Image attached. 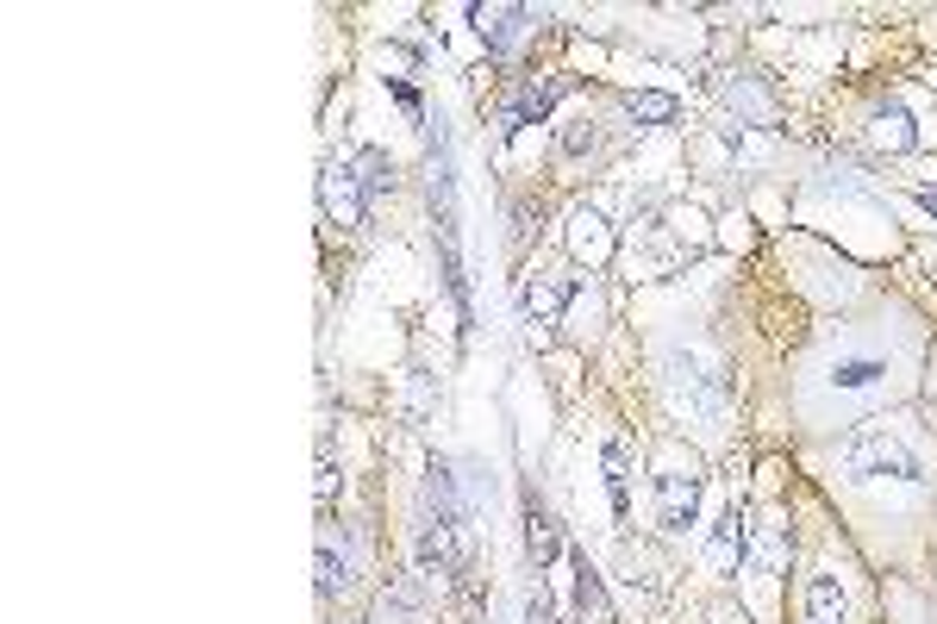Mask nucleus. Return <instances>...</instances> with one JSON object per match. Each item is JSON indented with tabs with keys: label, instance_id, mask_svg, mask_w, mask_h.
Wrapping results in <instances>:
<instances>
[{
	"label": "nucleus",
	"instance_id": "1",
	"mask_svg": "<svg viewBox=\"0 0 937 624\" xmlns=\"http://www.w3.org/2000/svg\"><path fill=\"white\" fill-rule=\"evenodd\" d=\"M838 462H843V475H857V481H881V475H894V481H925V462L906 450L888 425H857V431L838 443Z\"/></svg>",
	"mask_w": 937,
	"mask_h": 624
},
{
	"label": "nucleus",
	"instance_id": "2",
	"mask_svg": "<svg viewBox=\"0 0 937 624\" xmlns=\"http://www.w3.org/2000/svg\"><path fill=\"white\" fill-rule=\"evenodd\" d=\"M319 194H325V213L338 218V225H363V206H369V194H363V182H357V169H344V163H325V175H319Z\"/></svg>",
	"mask_w": 937,
	"mask_h": 624
},
{
	"label": "nucleus",
	"instance_id": "3",
	"mask_svg": "<svg viewBox=\"0 0 937 624\" xmlns=\"http://www.w3.org/2000/svg\"><path fill=\"white\" fill-rule=\"evenodd\" d=\"M694 506H700V481H694V475H682V468L656 475V525H663V530H687V525H694Z\"/></svg>",
	"mask_w": 937,
	"mask_h": 624
},
{
	"label": "nucleus",
	"instance_id": "4",
	"mask_svg": "<svg viewBox=\"0 0 937 624\" xmlns=\"http://www.w3.org/2000/svg\"><path fill=\"white\" fill-rule=\"evenodd\" d=\"M419 568L426 575H457V525L426 518V530H419Z\"/></svg>",
	"mask_w": 937,
	"mask_h": 624
},
{
	"label": "nucleus",
	"instance_id": "5",
	"mask_svg": "<svg viewBox=\"0 0 937 624\" xmlns=\"http://www.w3.org/2000/svg\"><path fill=\"white\" fill-rule=\"evenodd\" d=\"M569 250L582 256V263H606V256H613V232L601 225V213L582 206V213L569 218Z\"/></svg>",
	"mask_w": 937,
	"mask_h": 624
},
{
	"label": "nucleus",
	"instance_id": "6",
	"mask_svg": "<svg viewBox=\"0 0 937 624\" xmlns=\"http://www.w3.org/2000/svg\"><path fill=\"white\" fill-rule=\"evenodd\" d=\"M344 587H350V549H344V537L325 525V537H319V593L332 599V593H344Z\"/></svg>",
	"mask_w": 937,
	"mask_h": 624
},
{
	"label": "nucleus",
	"instance_id": "7",
	"mask_svg": "<svg viewBox=\"0 0 937 624\" xmlns=\"http://www.w3.org/2000/svg\"><path fill=\"white\" fill-rule=\"evenodd\" d=\"M469 19H476V31L494 50H507L513 38H519V26H525V7H500V0H494V7H469Z\"/></svg>",
	"mask_w": 937,
	"mask_h": 624
},
{
	"label": "nucleus",
	"instance_id": "8",
	"mask_svg": "<svg viewBox=\"0 0 937 624\" xmlns=\"http://www.w3.org/2000/svg\"><path fill=\"white\" fill-rule=\"evenodd\" d=\"M850 618V599H843L838 575H819L807 587V624H843Z\"/></svg>",
	"mask_w": 937,
	"mask_h": 624
},
{
	"label": "nucleus",
	"instance_id": "9",
	"mask_svg": "<svg viewBox=\"0 0 937 624\" xmlns=\"http://www.w3.org/2000/svg\"><path fill=\"white\" fill-rule=\"evenodd\" d=\"M575 612L588 624H613V606H606V587L601 575L588 568V556H575Z\"/></svg>",
	"mask_w": 937,
	"mask_h": 624
},
{
	"label": "nucleus",
	"instance_id": "10",
	"mask_svg": "<svg viewBox=\"0 0 937 624\" xmlns=\"http://www.w3.org/2000/svg\"><path fill=\"white\" fill-rule=\"evenodd\" d=\"M744 549H750V518L731 506V513L719 518V530H713V562H719V568H731Z\"/></svg>",
	"mask_w": 937,
	"mask_h": 624
},
{
	"label": "nucleus",
	"instance_id": "11",
	"mask_svg": "<svg viewBox=\"0 0 937 624\" xmlns=\"http://www.w3.org/2000/svg\"><path fill=\"white\" fill-rule=\"evenodd\" d=\"M525 549H531V562H556V549H563V537H556V518L550 513H538V506H531V513H525Z\"/></svg>",
	"mask_w": 937,
	"mask_h": 624
},
{
	"label": "nucleus",
	"instance_id": "12",
	"mask_svg": "<svg viewBox=\"0 0 937 624\" xmlns=\"http://www.w3.org/2000/svg\"><path fill=\"white\" fill-rule=\"evenodd\" d=\"M563 300H569V287H556V281H525V312H531L538 325H550L556 312H563Z\"/></svg>",
	"mask_w": 937,
	"mask_h": 624
},
{
	"label": "nucleus",
	"instance_id": "13",
	"mask_svg": "<svg viewBox=\"0 0 937 624\" xmlns=\"http://www.w3.org/2000/svg\"><path fill=\"white\" fill-rule=\"evenodd\" d=\"M875 374H881V362H875V357H857V362H838V369H831V388H869Z\"/></svg>",
	"mask_w": 937,
	"mask_h": 624
},
{
	"label": "nucleus",
	"instance_id": "14",
	"mask_svg": "<svg viewBox=\"0 0 937 624\" xmlns=\"http://www.w3.org/2000/svg\"><path fill=\"white\" fill-rule=\"evenodd\" d=\"M632 119H675V94H625Z\"/></svg>",
	"mask_w": 937,
	"mask_h": 624
},
{
	"label": "nucleus",
	"instance_id": "15",
	"mask_svg": "<svg viewBox=\"0 0 937 624\" xmlns=\"http://www.w3.org/2000/svg\"><path fill=\"white\" fill-rule=\"evenodd\" d=\"M357 169H363V175H357V182H363V194H382V187L394 182V175H388V156H382V150H363V156H357Z\"/></svg>",
	"mask_w": 937,
	"mask_h": 624
},
{
	"label": "nucleus",
	"instance_id": "16",
	"mask_svg": "<svg viewBox=\"0 0 937 624\" xmlns=\"http://www.w3.org/2000/svg\"><path fill=\"white\" fill-rule=\"evenodd\" d=\"M550 94H556L550 81H531V88L519 94V107H513V125H531V119H538L544 107H550Z\"/></svg>",
	"mask_w": 937,
	"mask_h": 624
},
{
	"label": "nucleus",
	"instance_id": "17",
	"mask_svg": "<svg viewBox=\"0 0 937 624\" xmlns=\"http://www.w3.org/2000/svg\"><path fill=\"white\" fill-rule=\"evenodd\" d=\"M606 487H613V506L625 518V450H606Z\"/></svg>",
	"mask_w": 937,
	"mask_h": 624
},
{
	"label": "nucleus",
	"instance_id": "18",
	"mask_svg": "<svg viewBox=\"0 0 937 624\" xmlns=\"http://www.w3.org/2000/svg\"><path fill=\"white\" fill-rule=\"evenodd\" d=\"M881 144H894V150H906V144H912V131H906L900 113H881Z\"/></svg>",
	"mask_w": 937,
	"mask_h": 624
},
{
	"label": "nucleus",
	"instance_id": "19",
	"mask_svg": "<svg viewBox=\"0 0 937 624\" xmlns=\"http://www.w3.org/2000/svg\"><path fill=\"white\" fill-rule=\"evenodd\" d=\"M582 150H594V125H569L563 131V156H582Z\"/></svg>",
	"mask_w": 937,
	"mask_h": 624
},
{
	"label": "nucleus",
	"instance_id": "20",
	"mask_svg": "<svg viewBox=\"0 0 937 624\" xmlns=\"http://www.w3.org/2000/svg\"><path fill=\"white\" fill-rule=\"evenodd\" d=\"M531 624H556V612H550V599H544V593H531Z\"/></svg>",
	"mask_w": 937,
	"mask_h": 624
},
{
	"label": "nucleus",
	"instance_id": "21",
	"mask_svg": "<svg viewBox=\"0 0 937 624\" xmlns=\"http://www.w3.org/2000/svg\"><path fill=\"white\" fill-rule=\"evenodd\" d=\"M919 206H925V213H937V187H919Z\"/></svg>",
	"mask_w": 937,
	"mask_h": 624
}]
</instances>
